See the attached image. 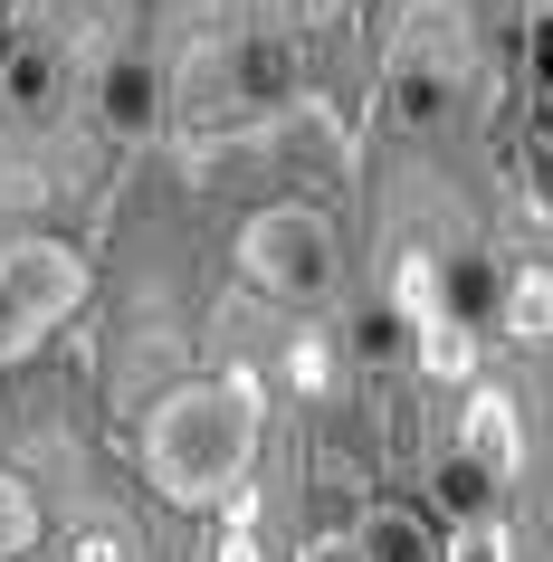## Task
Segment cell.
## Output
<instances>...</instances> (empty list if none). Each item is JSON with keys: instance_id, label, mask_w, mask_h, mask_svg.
I'll list each match as a JSON object with an SVG mask.
<instances>
[{"instance_id": "cell-1", "label": "cell", "mask_w": 553, "mask_h": 562, "mask_svg": "<svg viewBox=\"0 0 553 562\" xmlns=\"http://www.w3.org/2000/svg\"><path fill=\"white\" fill-rule=\"evenodd\" d=\"M258 439H267V382L258 362H230V372H191L144 411V486L181 515H210V505H239V486L258 476Z\"/></svg>"}, {"instance_id": "cell-2", "label": "cell", "mask_w": 553, "mask_h": 562, "mask_svg": "<svg viewBox=\"0 0 553 562\" xmlns=\"http://www.w3.org/2000/svg\"><path fill=\"white\" fill-rule=\"evenodd\" d=\"M239 277L277 305H324L344 277V238L316 201H267L239 220Z\"/></svg>"}, {"instance_id": "cell-3", "label": "cell", "mask_w": 553, "mask_h": 562, "mask_svg": "<svg viewBox=\"0 0 553 562\" xmlns=\"http://www.w3.org/2000/svg\"><path fill=\"white\" fill-rule=\"evenodd\" d=\"M77 305H87V248L77 238H48V229L10 238L0 248V372L30 362Z\"/></svg>"}, {"instance_id": "cell-4", "label": "cell", "mask_w": 553, "mask_h": 562, "mask_svg": "<svg viewBox=\"0 0 553 562\" xmlns=\"http://www.w3.org/2000/svg\"><path fill=\"white\" fill-rule=\"evenodd\" d=\"M58 87H67V30L48 10H30L20 30H0V105L38 124L58 105Z\"/></svg>"}, {"instance_id": "cell-5", "label": "cell", "mask_w": 553, "mask_h": 562, "mask_svg": "<svg viewBox=\"0 0 553 562\" xmlns=\"http://www.w3.org/2000/svg\"><path fill=\"white\" fill-rule=\"evenodd\" d=\"M220 87H230L239 115H287L296 105V48L287 38H239L220 58Z\"/></svg>"}, {"instance_id": "cell-6", "label": "cell", "mask_w": 553, "mask_h": 562, "mask_svg": "<svg viewBox=\"0 0 553 562\" xmlns=\"http://www.w3.org/2000/svg\"><path fill=\"white\" fill-rule=\"evenodd\" d=\"M458 458H477V468L506 486V476L524 468V411L506 401L496 382H477L467 391V411H458Z\"/></svg>"}, {"instance_id": "cell-7", "label": "cell", "mask_w": 553, "mask_h": 562, "mask_svg": "<svg viewBox=\"0 0 553 562\" xmlns=\"http://www.w3.org/2000/svg\"><path fill=\"white\" fill-rule=\"evenodd\" d=\"M353 553H363V562H439V525H430V505H410V496H373V505H363V525H353Z\"/></svg>"}, {"instance_id": "cell-8", "label": "cell", "mask_w": 553, "mask_h": 562, "mask_svg": "<svg viewBox=\"0 0 553 562\" xmlns=\"http://www.w3.org/2000/svg\"><path fill=\"white\" fill-rule=\"evenodd\" d=\"M153 115H163V77H153V58H106V77H96V124H106L115 144H144Z\"/></svg>"}, {"instance_id": "cell-9", "label": "cell", "mask_w": 553, "mask_h": 562, "mask_svg": "<svg viewBox=\"0 0 553 562\" xmlns=\"http://www.w3.org/2000/svg\"><path fill=\"white\" fill-rule=\"evenodd\" d=\"M449 105H458V67L391 58V77H381V115L401 124V134H439V124H449Z\"/></svg>"}, {"instance_id": "cell-10", "label": "cell", "mask_w": 553, "mask_h": 562, "mask_svg": "<svg viewBox=\"0 0 553 562\" xmlns=\"http://www.w3.org/2000/svg\"><path fill=\"white\" fill-rule=\"evenodd\" d=\"M496 286H506V277H496L487 258H439V315H449V325H467V334H487L496 325Z\"/></svg>"}, {"instance_id": "cell-11", "label": "cell", "mask_w": 553, "mask_h": 562, "mask_svg": "<svg viewBox=\"0 0 553 562\" xmlns=\"http://www.w3.org/2000/svg\"><path fill=\"white\" fill-rule=\"evenodd\" d=\"M496 325L516 334V344H544V325H553V286H544V267H516V277L496 286Z\"/></svg>"}, {"instance_id": "cell-12", "label": "cell", "mask_w": 553, "mask_h": 562, "mask_svg": "<svg viewBox=\"0 0 553 562\" xmlns=\"http://www.w3.org/2000/svg\"><path fill=\"white\" fill-rule=\"evenodd\" d=\"M496 505V476L477 468V458H439V476H430V515H449V525H458V515H487Z\"/></svg>"}, {"instance_id": "cell-13", "label": "cell", "mask_w": 553, "mask_h": 562, "mask_svg": "<svg viewBox=\"0 0 553 562\" xmlns=\"http://www.w3.org/2000/svg\"><path fill=\"white\" fill-rule=\"evenodd\" d=\"M439 562H516V533H506V515H458L449 525V543H439Z\"/></svg>"}, {"instance_id": "cell-14", "label": "cell", "mask_w": 553, "mask_h": 562, "mask_svg": "<svg viewBox=\"0 0 553 562\" xmlns=\"http://www.w3.org/2000/svg\"><path fill=\"white\" fill-rule=\"evenodd\" d=\"M38 543V496H30V476H0V562H20Z\"/></svg>"}, {"instance_id": "cell-15", "label": "cell", "mask_w": 553, "mask_h": 562, "mask_svg": "<svg viewBox=\"0 0 553 562\" xmlns=\"http://www.w3.org/2000/svg\"><path fill=\"white\" fill-rule=\"evenodd\" d=\"M353 344H363V362H410V325L391 315V305H381V315H363V334H353Z\"/></svg>"}, {"instance_id": "cell-16", "label": "cell", "mask_w": 553, "mask_h": 562, "mask_svg": "<svg viewBox=\"0 0 553 562\" xmlns=\"http://www.w3.org/2000/svg\"><path fill=\"white\" fill-rule=\"evenodd\" d=\"M77 562H134V543L115 525H96V533H77Z\"/></svg>"}, {"instance_id": "cell-17", "label": "cell", "mask_w": 553, "mask_h": 562, "mask_svg": "<svg viewBox=\"0 0 553 562\" xmlns=\"http://www.w3.org/2000/svg\"><path fill=\"white\" fill-rule=\"evenodd\" d=\"M220 562H267V553H258V525H248V515H230V533H220Z\"/></svg>"}]
</instances>
